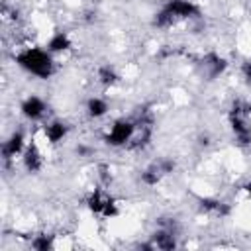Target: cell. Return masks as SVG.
<instances>
[{"instance_id": "cell-3", "label": "cell", "mask_w": 251, "mask_h": 251, "mask_svg": "<svg viewBox=\"0 0 251 251\" xmlns=\"http://www.w3.org/2000/svg\"><path fill=\"white\" fill-rule=\"evenodd\" d=\"M167 12H169L171 16H190V14H194V12H196V8H194L192 4H188V2L176 0V2L169 4Z\"/></svg>"}, {"instance_id": "cell-10", "label": "cell", "mask_w": 251, "mask_h": 251, "mask_svg": "<svg viewBox=\"0 0 251 251\" xmlns=\"http://www.w3.org/2000/svg\"><path fill=\"white\" fill-rule=\"evenodd\" d=\"M88 110H90V114H92V116H102V114H104V110H106V104H104L102 100H90Z\"/></svg>"}, {"instance_id": "cell-12", "label": "cell", "mask_w": 251, "mask_h": 251, "mask_svg": "<svg viewBox=\"0 0 251 251\" xmlns=\"http://www.w3.org/2000/svg\"><path fill=\"white\" fill-rule=\"evenodd\" d=\"M100 76H102V82H106V84L116 80L114 73H112V71H108V69H102V71H100Z\"/></svg>"}, {"instance_id": "cell-1", "label": "cell", "mask_w": 251, "mask_h": 251, "mask_svg": "<svg viewBox=\"0 0 251 251\" xmlns=\"http://www.w3.org/2000/svg\"><path fill=\"white\" fill-rule=\"evenodd\" d=\"M18 63L37 76H49L51 75V59L47 57V53H43L39 49H29V51L22 53L18 57Z\"/></svg>"}, {"instance_id": "cell-6", "label": "cell", "mask_w": 251, "mask_h": 251, "mask_svg": "<svg viewBox=\"0 0 251 251\" xmlns=\"http://www.w3.org/2000/svg\"><path fill=\"white\" fill-rule=\"evenodd\" d=\"M20 147H22V135H20V133H16V135L8 141V145L4 147V153H6V155H14V153H18V151H20Z\"/></svg>"}, {"instance_id": "cell-5", "label": "cell", "mask_w": 251, "mask_h": 251, "mask_svg": "<svg viewBox=\"0 0 251 251\" xmlns=\"http://www.w3.org/2000/svg\"><path fill=\"white\" fill-rule=\"evenodd\" d=\"M25 165H27V169H31V171H37V169H39L41 159H39V153H37L35 147H29V149H27V153H25Z\"/></svg>"}, {"instance_id": "cell-13", "label": "cell", "mask_w": 251, "mask_h": 251, "mask_svg": "<svg viewBox=\"0 0 251 251\" xmlns=\"http://www.w3.org/2000/svg\"><path fill=\"white\" fill-rule=\"evenodd\" d=\"M243 71H245V75H247V80H251V65H249V63L243 67Z\"/></svg>"}, {"instance_id": "cell-11", "label": "cell", "mask_w": 251, "mask_h": 251, "mask_svg": "<svg viewBox=\"0 0 251 251\" xmlns=\"http://www.w3.org/2000/svg\"><path fill=\"white\" fill-rule=\"evenodd\" d=\"M35 249H41V251H45V249H49L51 247V239H47V237H39V239H35Z\"/></svg>"}, {"instance_id": "cell-14", "label": "cell", "mask_w": 251, "mask_h": 251, "mask_svg": "<svg viewBox=\"0 0 251 251\" xmlns=\"http://www.w3.org/2000/svg\"><path fill=\"white\" fill-rule=\"evenodd\" d=\"M247 190H249V194H251V184H247Z\"/></svg>"}, {"instance_id": "cell-8", "label": "cell", "mask_w": 251, "mask_h": 251, "mask_svg": "<svg viewBox=\"0 0 251 251\" xmlns=\"http://www.w3.org/2000/svg\"><path fill=\"white\" fill-rule=\"evenodd\" d=\"M63 133H65V127H63L61 124H53V126H49V129H47V135H49L51 141H59V139L63 137Z\"/></svg>"}, {"instance_id": "cell-7", "label": "cell", "mask_w": 251, "mask_h": 251, "mask_svg": "<svg viewBox=\"0 0 251 251\" xmlns=\"http://www.w3.org/2000/svg\"><path fill=\"white\" fill-rule=\"evenodd\" d=\"M67 47H69V39L65 35H57L49 43V49H53V51H61V49H67Z\"/></svg>"}, {"instance_id": "cell-4", "label": "cell", "mask_w": 251, "mask_h": 251, "mask_svg": "<svg viewBox=\"0 0 251 251\" xmlns=\"http://www.w3.org/2000/svg\"><path fill=\"white\" fill-rule=\"evenodd\" d=\"M22 110H24L25 116H29V118H37V116L41 114V110H43V104H41L39 98H29V100L24 104Z\"/></svg>"}, {"instance_id": "cell-9", "label": "cell", "mask_w": 251, "mask_h": 251, "mask_svg": "<svg viewBox=\"0 0 251 251\" xmlns=\"http://www.w3.org/2000/svg\"><path fill=\"white\" fill-rule=\"evenodd\" d=\"M155 241H157V245L163 247V249H173V247H175V241H173L167 233H155Z\"/></svg>"}, {"instance_id": "cell-2", "label": "cell", "mask_w": 251, "mask_h": 251, "mask_svg": "<svg viewBox=\"0 0 251 251\" xmlns=\"http://www.w3.org/2000/svg\"><path fill=\"white\" fill-rule=\"evenodd\" d=\"M131 131H133V126H131V124H127V122H120V124L114 126L112 133L108 135V143H112V145H120V143H124V141L131 135Z\"/></svg>"}]
</instances>
